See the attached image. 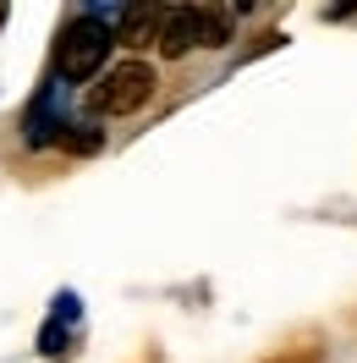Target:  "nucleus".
I'll use <instances>...</instances> for the list:
<instances>
[{"label":"nucleus","instance_id":"1","mask_svg":"<svg viewBox=\"0 0 357 363\" xmlns=\"http://www.w3.org/2000/svg\"><path fill=\"white\" fill-rule=\"evenodd\" d=\"M115 45V28L99 17V11H83V17H72L61 28V45H55V72L67 77V83H89L94 72L105 67V55Z\"/></svg>","mask_w":357,"mask_h":363},{"label":"nucleus","instance_id":"2","mask_svg":"<svg viewBox=\"0 0 357 363\" xmlns=\"http://www.w3.org/2000/svg\"><path fill=\"white\" fill-rule=\"evenodd\" d=\"M225 33H231V23H225V11H215V6H165L159 11V33L154 45L159 55H187V50H215L225 45Z\"/></svg>","mask_w":357,"mask_h":363},{"label":"nucleus","instance_id":"3","mask_svg":"<svg viewBox=\"0 0 357 363\" xmlns=\"http://www.w3.org/2000/svg\"><path fill=\"white\" fill-rule=\"evenodd\" d=\"M154 83L159 77H154L149 61H115V67L99 77V89L89 94V111L94 116H132L154 99Z\"/></svg>","mask_w":357,"mask_h":363},{"label":"nucleus","instance_id":"4","mask_svg":"<svg viewBox=\"0 0 357 363\" xmlns=\"http://www.w3.org/2000/svg\"><path fill=\"white\" fill-rule=\"evenodd\" d=\"M0 23H6V6H0Z\"/></svg>","mask_w":357,"mask_h":363}]
</instances>
